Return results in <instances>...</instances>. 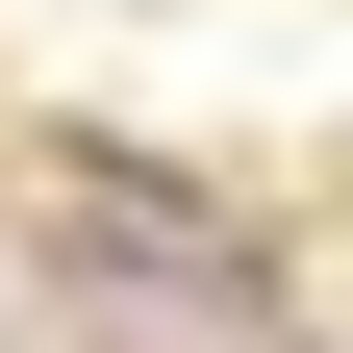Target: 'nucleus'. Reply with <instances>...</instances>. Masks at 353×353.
Wrapping results in <instances>:
<instances>
[{"instance_id": "nucleus-1", "label": "nucleus", "mask_w": 353, "mask_h": 353, "mask_svg": "<svg viewBox=\"0 0 353 353\" xmlns=\"http://www.w3.org/2000/svg\"><path fill=\"white\" fill-rule=\"evenodd\" d=\"M76 278H126V303H176V328H252V303H278L228 202H176V176H101V152H76Z\"/></svg>"}]
</instances>
